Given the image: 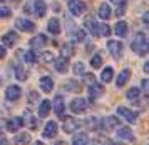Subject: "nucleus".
Here are the masks:
<instances>
[{
    "instance_id": "nucleus-7",
    "label": "nucleus",
    "mask_w": 149,
    "mask_h": 145,
    "mask_svg": "<svg viewBox=\"0 0 149 145\" xmlns=\"http://www.w3.org/2000/svg\"><path fill=\"white\" fill-rule=\"evenodd\" d=\"M117 113H119L124 120H127L129 124H134L136 119H137V113L132 112V110H129L127 107H117Z\"/></svg>"
},
{
    "instance_id": "nucleus-33",
    "label": "nucleus",
    "mask_w": 149,
    "mask_h": 145,
    "mask_svg": "<svg viewBox=\"0 0 149 145\" xmlns=\"http://www.w3.org/2000/svg\"><path fill=\"white\" fill-rule=\"evenodd\" d=\"M109 33H111L109 25H106V23H99V37H109Z\"/></svg>"
},
{
    "instance_id": "nucleus-25",
    "label": "nucleus",
    "mask_w": 149,
    "mask_h": 145,
    "mask_svg": "<svg viewBox=\"0 0 149 145\" xmlns=\"http://www.w3.org/2000/svg\"><path fill=\"white\" fill-rule=\"evenodd\" d=\"M72 145H89V137L87 133H77L72 139Z\"/></svg>"
},
{
    "instance_id": "nucleus-13",
    "label": "nucleus",
    "mask_w": 149,
    "mask_h": 145,
    "mask_svg": "<svg viewBox=\"0 0 149 145\" xmlns=\"http://www.w3.org/2000/svg\"><path fill=\"white\" fill-rule=\"evenodd\" d=\"M17 40H19V35H17L14 30H10V32H7L3 37H2V44H3L5 47H14Z\"/></svg>"
},
{
    "instance_id": "nucleus-53",
    "label": "nucleus",
    "mask_w": 149,
    "mask_h": 145,
    "mask_svg": "<svg viewBox=\"0 0 149 145\" xmlns=\"http://www.w3.org/2000/svg\"><path fill=\"white\" fill-rule=\"evenodd\" d=\"M12 2H15V3H17V2H22V0H12Z\"/></svg>"
},
{
    "instance_id": "nucleus-43",
    "label": "nucleus",
    "mask_w": 149,
    "mask_h": 145,
    "mask_svg": "<svg viewBox=\"0 0 149 145\" xmlns=\"http://www.w3.org/2000/svg\"><path fill=\"white\" fill-rule=\"evenodd\" d=\"M141 88H142V92L149 93V80H148V79H144V80H142V84H141Z\"/></svg>"
},
{
    "instance_id": "nucleus-16",
    "label": "nucleus",
    "mask_w": 149,
    "mask_h": 145,
    "mask_svg": "<svg viewBox=\"0 0 149 145\" xmlns=\"http://www.w3.org/2000/svg\"><path fill=\"white\" fill-rule=\"evenodd\" d=\"M79 127H81V122H79L77 119H65V122H64V130H65L67 133L75 132Z\"/></svg>"
},
{
    "instance_id": "nucleus-45",
    "label": "nucleus",
    "mask_w": 149,
    "mask_h": 145,
    "mask_svg": "<svg viewBox=\"0 0 149 145\" xmlns=\"http://www.w3.org/2000/svg\"><path fill=\"white\" fill-rule=\"evenodd\" d=\"M142 22H144V25H148L149 27V10L144 15H142Z\"/></svg>"
},
{
    "instance_id": "nucleus-34",
    "label": "nucleus",
    "mask_w": 149,
    "mask_h": 145,
    "mask_svg": "<svg viewBox=\"0 0 149 145\" xmlns=\"http://www.w3.org/2000/svg\"><path fill=\"white\" fill-rule=\"evenodd\" d=\"M91 65L94 67V68H99V67L102 65V57L99 55V53H95L94 57L91 59Z\"/></svg>"
},
{
    "instance_id": "nucleus-30",
    "label": "nucleus",
    "mask_w": 149,
    "mask_h": 145,
    "mask_svg": "<svg viewBox=\"0 0 149 145\" xmlns=\"http://www.w3.org/2000/svg\"><path fill=\"white\" fill-rule=\"evenodd\" d=\"M74 45L72 44H64L62 45V48H61V53H62V57H70V55H74Z\"/></svg>"
},
{
    "instance_id": "nucleus-2",
    "label": "nucleus",
    "mask_w": 149,
    "mask_h": 145,
    "mask_svg": "<svg viewBox=\"0 0 149 145\" xmlns=\"http://www.w3.org/2000/svg\"><path fill=\"white\" fill-rule=\"evenodd\" d=\"M107 50L114 59H121L124 45H122V42H119V40H109L107 42Z\"/></svg>"
},
{
    "instance_id": "nucleus-52",
    "label": "nucleus",
    "mask_w": 149,
    "mask_h": 145,
    "mask_svg": "<svg viewBox=\"0 0 149 145\" xmlns=\"http://www.w3.org/2000/svg\"><path fill=\"white\" fill-rule=\"evenodd\" d=\"M34 145H44L42 142H34Z\"/></svg>"
},
{
    "instance_id": "nucleus-28",
    "label": "nucleus",
    "mask_w": 149,
    "mask_h": 145,
    "mask_svg": "<svg viewBox=\"0 0 149 145\" xmlns=\"http://www.w3.org/2000/svg\"><path fill=\"white\" fill-rule=\"evenodd\" d=\"M112 77H114V70H112V67H106V68L102 70V73H101V80L107 84V82L112 80Z\"/></svg>"
},
{
    "instance_id": "nucleus-29",
    "label": "nucleus",
    "mask_w": 149,
    "mask_h": 145,
    "mask_svg": "<svg viewBox=\"0 0 149 145\" xmlns=\"http://www.w3.org/2000/svg\"><path fill=\"white\" fill-rule=\"evenodd\" d=\"M14 70H15V77H17L19 80L27 79V70H25V67H22L20 64H17V65L14 67Z\"/></svg>"
},
{
    "instance_id": "nucleus-31",
    "label": "nucleus",
    "mask_w": 149,
    "mask_h": 145,
    "mask_svg": "<svg viewBox=\"0 0 149 145\" xmlns=\"http://www.w3.org/2000/svg\"><path fill=\"white\" fill-rule=\"evenodd\" d=\"M139 95H141V90L137 88V87H132V88H129L127 93H126V97L129 100H137L139 99Z\"/></svg>"
},
{
    "instance_id": "nucleus-12",
    "label": "nucleus",
    "mask_w": 149,
    "mask_h": 145,
    "mask_svg": "<svg viewBox=\"0 0 149 145\" xmlns=\"http://www.w3.org/2000/svg\"><path fill=\"white\" fill-rule=\"evenodd\" d=\"M119 125H121V120L117 119V117H114V115L106 117V119L102 120V127L106 130H112V128H116V127H119Z\"/></svg>"
},
{
    "instance_id": "nucleus-27",
    "label": "nucleus",
    "mask_w": 149,
    "mask_h": 145,
    "mask_svg": "<svg viewBox=\"0 0 149 145\" xmlns=\"http://www.w3.org/2000/svg\"><path fill=\"white\" fill-rule=\"evenodd\" d=\"M50 112V102L49 100H42L40 105H39V115L40 117H47Z\"/></svg>"
},
{
    "instance_id": "nucleus-51",
    "label": "nucleus",
    "mask_w": 149,
    "mask_h": 145,
    "mask_svg": "<svg viewBox=\"0 0 149 145\" xmlns=\"http://www.w3.org/2000/svg\"><path fill=\"white\" fill-rule=\"evenodd\" d=\"M54 145H67V144H65V142H62V140H59V142H55Z\"/></svg>"
},
{
    "instance_id": "nucleus-10",
    "label": "nucleus",
    "mask_w": 149,
    "mask_h": 145,
    "mask_svg": "<svg viewBox=\"0 0 149 145\" xmlns=\"http://www.w3.org/2000/svg\"><path fill=\"white\" fill-rule=\"evenodd\" d=\"M22 125H24V119H22V117H14V119H10V120L5 122V128H7L8 132H15V130H19Z\"/></svg>"
},
{
    "instance_id": "nucleus-8",
    "label": "nucleus",
    "mask_w": 149,
    "mask_h": 145,
    "mask_svg": "<svg viewBox=\"0 0 149 145\" xmlns=\"http://www.w3.org/2000/svg\"><path fill=\"white\" fill-rule=\"evenodd\" d=\"M84 27H86V30H87L91 35H94V37H99V23H97L94 19L87 17V19L84 20Z\"/></svg>"
},
{
    "instance_id": "nucleus-20",
    "label": "nucleus",
    "mask_w": 149,
    "mask_h": 145,
    "mask_svg": "<svg viewBox=\"0 0 149 145\" xmlns=\"http://www.w3.org/2000/svg\"><path fill=\"white\" fill-rule=\"evenodd\" d=\"M97 13H99V17H101L102 20H107L109 17L112 15V10H111L109 3H101V5H99V10H97Z\"/></svg>"
},
{
    "instance_id": "nucleus-6",
    "label": "nucleus",
    "mask_w": 149,
    "mask_h": 145,
    "mask_svg": "<svg viewBox=\"0 0 149 145\" xmlns=\"http://www.w3.org/2000/svg\"><path fill=\"white\" fill-rule=\"evenodd\" d=\"M20 93H22V88L19 85H8L7 90H5V97L10 102H15V100L20 99Z\"/></svg>"
},
{
    "instance_id": "nucleus-18",
    "label": "nucleus",
    "mask_w": 149,
    "mask_h": 145,
    "mask_svg": "<svg viewBox=\"0 0 149 145\" xmlns=\"http://www.w3.org/2000/svg\"><path fill=\"white\" fill-rule=\"evenodd\" d=\"M55 133H57V124H55V122H47V125L44 128L42 135H44L45 139H52Z\"/></svg>"
},
{
    "instance_id": "nucleus-5",
    "label": "nucleus",
    "mask_w": 149,
    "mask_h": 145,
    "mask_svg": "<svg viewBox=\"0 0 149 145\" xmlns=\"http://www.w3.org/2000/svg\"><path fill=\"white\" fill-rule=\"evenodd\" d=\"M15 27L22 32H34L35 30V23L27 19H15Z\"/></svg>"
},
{
    "instance_id": "nucleus-21",
    "label": "nucleus",
    "mask_w": 149,
    "mask_h": 145,
    "mask_svg": "<svg viewBox=\"0 0 149 145\" xmlns=\"http://www.w3.org/2000/svg\"><path fill=\"white\" fill-rule=\"evenodd\" d=\"M117 137L122 139V140H132L134 139L132 130H131L129 127H119V130H117Z\"/></svg>"
},
{
    "instance_id": "nucleus-19",
    "label": "nucleus",
    "mask_w": 149,
    "mask_h": 145,
    "mask_svg": "<svg viewBox=\"0 0 149 145\" xmlns=\"http://www.w3.org/2000/svg\"><path fill=\"white\" fill-rule=\"evenodd\" d=\"M34 8H35V15L37 17H44L45 12H47V5H45V2L44 0H35L34 2Z\"/></svg>"
},
{
    "instance_id": "nucleus-47",
    "label": "nucleus",
    "mask_w": 149,
    "mask_h": 145,
    "mask_svg": "<svg viewBox=\"0 0 149 145\" xmlns=\"http://www.w3.org/2000/svg\"><path fill=\"white\" fill-rule=\"evenodd\" d=\"M5 53H7V52H5V47L0 45V59H3V57H5Z\"/></svg>"
},
{
    "instance_id": "nucleus-9",
    "label": "nucleus",
    "mask_w": 149,
    "mask_h": 145,
    "mask_svg": "<svg viewBox=\"0 0 149 145\" xmlns=\"http://www.w3.org/2000/svg\"><path fill=\"white\" fill-rule=\"evenodd\" d=\"M54 110H55V115L61 117V119H65L64 117V110H65V104H64V97L62 95H57L54 100Z\"/></svg>"
},
{
    "instance_id": "nucleus-50",
    "label": "nucleus",
    "mask_w": 149,
    "mask_h": 145,
    "mask_svg": "<svg viewBox=\"0 0 149 145\" xmlns=\"http://www.w3.org/2000/svg\"><path fill=\"white\" fill-rule=\"evenodd\" d=\"M3 128H5V124H3V122H0V133L3 132Z\"/></svg>"
},
{
    "instance_id": "nucleus-38",
    "label": "nucleus",
    "mask_w": 149,
    "mask_h": 145,
    "mask_svg": "<svg viewBox=\"0 0 149 145\" xmlns=\"http://www.w3.org/2000/svg\"><path fill=\"white\" fill-rule=\"evenodd\" d=\"M10 13H12V10L8 8V7H0V17H3V19H7V17H10Z\"/></svg>"
},
{
    "instance_id": "nucleus-11",
    "label": "nucleus",
    "mask_w": 149,
    "mask_h": 145,
    "mask_svg": "<svg viewBox=\"0 0 149 145\" xmlns=\"http://www.w3.org/2000/svg\"><path fill=\"white\" fill-rule=\"evenodd\" d=\"M52 62H54V68L57 70V72H61V73L67 72V68H69L67 57H57V59H54Z\"/></svg>"
},
{
    "instance_id": "nucleus-23",
    "label": "nucleus",
    "mask_w": 149,
    "mask_h": 145,
    "mask_svg": "<svg viewBox=\"0 0 149 145\" xmlns=\"http://www.w3.org/2000/svg\"><path fill=\"white\" fill-rule=\"evenodd\" d=\"M47 28H49V32H50V33H54V35H59V33H61V22H59V20L54 17V19L49 20Z\"/></svg>"
},
{
    "instance_id": "nucleus-39",
    "label": "nucleus",
    "mask_w": 149,
    "mask_h": 145,
    "mask_svg": "<svg viewBox=\"0 0 149 145\" xmlns=\"http://www.w3.org/2000/svg\"><path fill=\"white\" fill-rule=\"evenodd\" d=\"M24 124H27V125H30V128H32V130H35V127H37V122H35V119L32 117V115H30V113H29L27 120H25Z\"/></svg>"
},
{
    "instance_id": "nucleus-48",
    "label": "nucleus",
    "mask_w": 149,
    "mask_h": 145,
    "mask_svg": "<svg viewBox=\"0 0 149 145\" xmlns=\"http://www.w3.org/2000/svg\"><path fill=\"white\" fill-rule=\"evenodd\" d=\"M144 72H146V73H149V60L146 62V64H144Z\"/></svg>"
},
{
    "instance_id": "nucleus-42",
    "label": "nucleus",
    "mask_w": 149,
    "mask_h": 145,
    "mask_svg": "<svg viewBox=\"0 0 149 145\" xmlns=\"http://www.w3.org/2000/svg\"><path fill=\"white\" fill-rule=\"evenodd\" d=\"M77 84H75L74 80H70V82H67V84H65V88H70V90H72V92H75V90H77Z\"/></svg>"
},
{
    "instance_id": "nucleus-4",
    "label": "nucleus",
    "mask_w": 149,
    "mask_h": 145,
    "mask_svg": "<svg viewBox=\"0 0 149 145\" xmlns=\"http://www.w3.org/2000/svg\"><path fill=\"white\" fill-rule=\"evenodd\" d=\"M67 7H69V10H70V13L72 15H82V13L86 12V5L82 3L81 0H69L67 2Z\"/></svg>"
},
{
    "instance_id": "nucleus-41",
    "label": "nucleus",
    "mask_w": 149,
    "mask_h": 145,
    "mask_svg": "<svg viewBox=\"0 0 149 145\" xmlns=\"http://www.w3.org/2000/svg\"><path fill=\"white\" fill-rule=\"evenodd\" d=\"M40 59H42V62H52V60H54V55L50 52H44Z\"/></svg>"
},
{
    "instance_id": "nucleus-1",
    "label": "nucleus",
    "mask_w": 149,
    "mask_h": 145,
    "mask_svg": "<svg viewBox=\"0 0 149 145\" xmlns=\"http://www.w3.org/2000/svg\"><path fill=\"white\" fill-rule=\"evenodd\" d=\"M131 48H132V52H136L137 55H146V53H149V39L142 32L136 33L134 40H132V44H131Z\"/></svg>"
},
{
    "instance_id": "nucleus-14",
    "label": "nucleus",
    "mask_w": 149,
    "mask_h": 145,
    "mask_svg": "<svg viewBox=\"0 0 149 145\" xmlns=\"http://www.w3.org/2000/svg\"><path fill=\"white\" fill-rule=\"evenodd\" d=\"M89 93H91V99H99L102 93H104V87L97 82H92L89 85Z\"/></svg>"
},
{
    "instance_id": "nucleus-17",
    "label": "nucleus",
    "mask_w": 149,
    "mask_h": 145,
    "mask_svg": "<svg viewBox=\"0 0 149 145\" xmlns=\"http://www.w3.org/2000/svg\"><path fill=\"white\" fill-rule=\"evenodd\" d=\"M45 44H47V37L44 33H39V35H35L34 39L30 40V47L32 48H42Z\"/></svg>"
},
{
    "instance_id": "nucleus-26",
    "label": "nucleus",
    "mask_w": 149,
    "mask_h": 145,
    "mask_svg": "<svg viewBox=\"0 0 149 145\" xmlns=\"http://www.w3.org/2000/svg\"><path fill=\"white\" fill-rule=\"evenodd\" d=\"M14 142L17 145H27L29 142H30V133L24 132V133H19V135H15Z\"/></svg>"
},
{
    "instance_id": "nucleus-37",
    "label": "nucleus",
    "mask_w": 149,
    "mask_h": 145,
    "mask_svg": "<svg viewBox=\"0 0 149 145\" xmlns=\"http://www.w3.org/2000/svg\"><path fill=\"white\" fill-rule=\"evenodd\" d=\"M84 70H86V68H84V64H82V62L74 64V73H75V75H82V73H84Z\"/></svg>"
},
{
    "instance_id": "nucleus-24",
    "label": "nucleus",
    "mask_w": 149,
    "mask_h": 145,
    "mask_svg": "<svg viewBox=\"0 0 149 145\" xmlns=\"http://www.w3.org/2000/svg\"><path fill=\"white\" fill-rule=\"evenodd\" d=\"M114 32L117 37H126L127 35V23L122 20V22H117L114 25Z\"/></svg>"
},
{
    "instance_id": "nucleus-46",
    "label": "nucleus",
    "mask_w": 149,
    "mask_h": 145,
    "mask_svg": "<svg viewBox=\"0 0 149 145\" xmlns=\"http://www.w3.org/2000/svg\"><path fill=\"white\" fill-rule=\"evenodd\" d=\"M92 82H94V75H91V73H87V75H86V84H89V85H91Z\"/></svg>"
},
{
    "instance_id": "nucleus-44",
    "label": "nucleus",
    "mask_w": 149,
    "mask_h": 145,
    "mask_svg": "<svg viewBox=\"0 0 149 145\" xmlns=\"http://www.w3.org/2000/svg\"><path fill=\"white\" fill-rule=\"evenodd\" d=\"M37 99H39L37 92H30V97H29V104H34V102H35Z\"/></svg>"
},
{
    "instance_id": "nucleus-36",
    "label": "nucleus",
    "mask_w": 149,
    "mask_h": 145,
    "mask_svg": "<svg viewBox=\"0 0 149 145\" xmlns=\"http://www.w3.org/2000/svg\"><path fill=\"white\" fill-rule=\"evenodd\" d=\"M25 60H27L29 64H35V62H37V55H35L34 50H29V52L25 53Z\"/></svg>"
},
{
    "instance_id": "nucleus-32",
    "label": "nucleus",
    "mask_w": 149,
    "mask_h": 145,
    "mask_svg": "<svg viewBox=\"0 0 149 145\" xmlns=\"http://www.w3.org/2000/svg\"><path fill=\"white\" fill-rule=\"evenodd\" d=\"M114 5H117V12H116V15H119L121 17L122 13H124V8H126V0H111Z\"/></svg>"
},
{
    "instance_id": "nucleus-49",
    "label": "nucleus",
    "mask_w": 149,
    "mask_h": 145,
    "mask_svg": "<svg viewBox=\"0 0 149 145\" xmlns=\"http://www.w3.org/2000/svg\"><path fill=\"white\" fill-rule=\"evenodd\" d=\"M0 145H8V140H5V139H0Z\"/></svg>"
},
{
    "instance_id": "nucleus-54",
    "label": "nucleus",
    "mask_w": 149,
    "mask_h": 145,
    "mask_svg": "<svg viewBox=\"0 0 149 145\" xmlns=\"http://www.w3.org/2000/svg\"><path fill=\"white\" fill-rule=\"evenodd\" d=\"M0 2H3V0H0Z\"/></svg>"
},
{
    "instance_id": "nucleus-22",
    "label": "nucleus",
    "mask_w": 149,
    "mask_h": 145,
    "mask_svg": "<svg viewBox=\"0 0 149 145\" xmlns=\"http://www.w3.org/2000/svg\"><path fill=\"white\" fill-rule=\"evenodd\" d=\"M129 77H131V70H129V68H124V70L119 73L117 80H116V85H117V87L126 85V84H127V80H129Z\"/></svg>"
},
{
    "instance_id": "nucleus-35",
    "label": "nucleus",
    "mask_w": 149,
    "mask_h": 145,
    "mask_svg": "<svg viewBox=\"0 0 149 145\" xmlns=\"http://www.w3.org/2000/svg\"><path fill=\"white\" fill-rule=\"evenodd\" d=\"M86 125H87L91 130H95L99 124H97V119H95V117H89V119L86 120Z\"/></svg>"
},
{
    "instance_id": "nucleus-3",
    "label": "nucleus",
    "mask_w": 149,
    "mask_h": 145,
    "mask_svg": "<svg viewBox=\"0 0 149 145\" xmlns=\"http://www.w3.org/2000/svg\"><path fill=\"white\" fill-rule=\"evenodd\" d=\"M87 100L86 99H81V97H77V99H74L72 102H70V110L74 113H82L87 110Z\"/></svg>"
},
{
    "instance_id": "nucleus-15",
    "label": "nucleus",
    "mask_w": 149,
    "mask_h": 145,
    "mask_svg": "<svg viewBox=\"0 0 149 145\" xmlns=\"http://www.w3.org/2000/svg\"><path fill=\"white\" fill-rule=\"evenodd\" d=\"M39 85H40L42 92L49 93V92H52V88H54V80L45 75V77H40V80H39Z\"/></svg>"
},
{
    "instance_id": "nucleus-40",
    "label": "nucleus",
    "mask_w": 149,
    "mask_h": 145,
    "mask_svg": "<svg viewBox=\"0 0 149 145\" xmlns=\"http://www.w3.org/2000/svg\"><path fill=\"white\" fill-rule=\"evenodd\" d=\"M86 37H87V35H86L84 30H77V32H75V39L79 40V42H86Z\"/></svg>"
}]
</instances>
